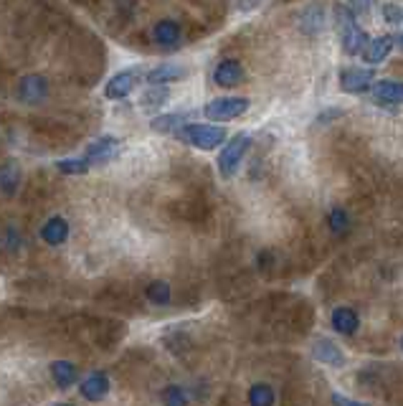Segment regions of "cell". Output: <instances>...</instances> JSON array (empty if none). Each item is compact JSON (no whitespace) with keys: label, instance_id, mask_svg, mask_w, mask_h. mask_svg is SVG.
<instances>
[{"label":"cell","instance_id":"1","mask_svg":"<svg viewBox=\"0 0 403 406\" xmlns=\"http://www.w3.org/2000/svg\"><path fill=\"white\" fill-rule=\"evenodd\" d=\"M335 26H337V33H340V41H343V51L355 56L366 49L368 44V33L360 28L355 18H352V10L343 3H337L335 6Z\"/></svg>","mask_w":403,"mask_h":406},{"label":"cell","instance_id":"2","mask_svg":"<svg viewBox=\"0 0 403 406\" xmlns=\"http://www.w3.org/2000/svg\"><path fill=\"white\" fill-rule=\"evenodd\" d=\"M178 140H183L185 145H193L198 150H216L218 145H223L226 140V130L223 127H213V125H183L175 133Z\"/></svg>","mask_w":403,"mask_h":406},{"label":"cell","instance_id":"3","mask_svg":"<svg viewBox=\"0 0 403 406\" xmlns=\"http://www.w3.org/2000/svg\"><path fill=\"white\" fill-rule=\"evenodd\" d=\"M249 145H251L249 135H236V137H231L228 145H223V150H221V155H218V173L223 178L236 176V170H239V165H241Z\"/></svg>","mask_w":403,"mask_h":406},{"label":"cell","instance_id":"4","mask_svg":"<svg viewBox=\"0 0 403 406\" xmlns=\"http://www.w3.org/2000/svg\"><path fill=\"white\" fill-rule=\"evenodd\" d=\"M246 110H249L246 96H221V99H213V102L205 104L203 115L211 122H228V119L241 117Z\"/></svg>","mask_w":403,"mask_h":406},{"label":"cell","instance_id":"5","mask_svg":"<svg viewBox=\"0 0 403 406\" xmlns=\"http://www.w3.org/2000/svg\"><path fill=\"white\" fill-rule=\"evenodd\" d=\"M119 150V140L117 137H112V135H104L94 145H89L87 155H84V162H87L89 168H96V165H104V162H110L112 158L117 155Z\"/></svg>","mask_w":403,"mask_h":406},{"label":"cell","instance_id":"6","mask_svg":"<svg viewBox=\"0 0 403 406\" xmlns=\"http://www.w3.org/2000/svg\"><path fill=\"white\" fill-rule=\"evenodd\" d=\"M373 79L375 76L370 69H345V71H340V87H343V92H350V94L370 89Z\"/></svg>","mask_w":403,"mask_h":406},{"label":"cell","instance_id":"7","mask_svg":"<svg viewBox=\"0 0 403 406\" xmlns=\"http://www.w3.org/2000/svg\"><path fill=\"white\" fill-rule=\"evenodd\" d=\"M137 81H139L137 71H119V74H114L107 81L104 96H107V99H125V96L132 94V89Z\"/></svg>","mask_w":403,"mask_h":406},{"label":"cell","instance_id":"8","mask_svg":"<svg viewBox=\"0 0 403 406\" xmlns=\"http://www.w3.org/2000/svg\"><path fill=\"white\" fill-rule=\"evenodd\" d=\"M46 94H49V81L44 79V76H26V79H21V84H18V96H21L23 102L28 104H36L41 102V99H46Z\"/></svg>","mask_w":403,"mask_h":406},{"label":"cell","instance_id":"9","mask_svg":"<svg viewBox=\"0 0 403 406\" xmlns=\"http://www.w3.org/2000/svg\"><path fill=\"white\" fill-rule=\"evenodd\" d=\"M241 79H243V67L234 59L221 61L218 67H216V71H213V81H216L218 87H226V89L241 84Z\"/></svg>","mask_w":403,"mask_h":406},{"label":"cell","instance_id":"10","mask_svg":"<svg viewBox=\"0 0 403 406\" xmlns=\"http://www.w3.org/2000/svg\"><path fill=\"white\" fill-rule=\"evenodd\" d=\"M79 391L87 401H99L102 396H107V391H110V378L104 376L102 371H96V373H92V376H87L81 381Z\"/></svg>","mask_w":403,"mask_h":406},{"label":"cell","instance_id":"11","mask_svg":"<svg viewBox=\"0 0 403 406\" xmlns=\"http://www.w3.org/2000/svg\"><path fill=\"white\" fill-rule=\"evenodd\" d=\"M312 353H315V358L320 363H325V366H335V369H340V366H345V355L343 350L332 343V340L327 338H320L315 343V348H312Z\"/></svg>","mask_w":403,"mask_h":406},{"label":"cell","instance_id":"12","mask_svg":"<svg viewBox=\"0 0 403 406\" xmlns=\"http://www.w3.org/2000/svg\"><path fill=\"white\" fill-rule=\"evenodd\" d=\"M41 239H44L49 246H59L69 239V223L67 219H61V216H53L49 221L41 226Z\"/></svg>","mask_w":403,"mask_h":406},{"label":"cell","instance_id":"13","mask_svg":"<svg viewBox=\"0 0 403 406\" xmlns=\"http://www.w3.org/2000/svg\"><path fill=\"white\" fill-rule=\"evenodd\" d=\"M153 38L160 46H165V49H173V46H178V41H180V26H178L175 21L165 18V21H160L153 28Z\"/></svg>","mask_w":403,"mask_h":406},{"label":"cell","instance_id":"14","mask_svg":"<svg viewBox=\"0 0 403 406\" xmlns=\"http://www.w3.org/2000/svg\"><path fill=\"white\" fill-rule=\"evenodd\" d=\"M332 328H335L337 332H343V335H355L360 328V318L355 315V310H350V307H337V310L332 312Z\"/></svg>","mask_w":403,"mask_h":406},{"label":"cell","instance_id":"15","mask_svg":"<svg viewBox=\"0 0 403 406\" xmlns=\"http://www.w3.org/2000/svg\"><path fill=\"white\" fill-rule=\"evenodd\" d=\"M188 74L183 67H175V64H162V67L147 71V84H168V81H178Z\"/></svg>","mask_w":403,"mask_h":406},{"label":"cell","instance_id":"16","mask_svg":"<svg viewBox=\"0 0 403 406\" xmlns=\"http://www.w3.org/2000/svg\"><path fill=\"white\" fill-rule=\"evenodd\" d=\"M373 94L378 102H403V81H378L373 84Z\"/></svg>","mask_w":403,"mask_h":406},{"label":"cell","instance_id":"17","mask_svg":"<svg viewBox=\"0 0 403 406\" xmlns=\"http://www.w3.org/2000/svg\"><path fill=\"white\" fill-rule=\"evenodd\" d=\"M391 49H393V38H391V36L375 38V41L366 44V49H363V56H366L368 64H381V61L391 53Z\"/></svg>","mask_w":403,"mask_h":406},{"label":"cell","instance_id":"18","mask_svg":"<svg viewBox=\"0 0 403 406\" xmlns=\"http://www.w3.org/2000/svg\"><path fill=\"white\" fill-rule=\"evenodd\" d=\"M51 376H53V384L59 386V389H69V386H74V381L79 376V371H76V366L69 361H53Z\"/></svg>","mask_w":403,"mask_h":406},{"label":"cell","instance_id":"19","mask_svg":"<svg viewBox=\"0 0 403 406\" xmlns=\"http://www.w3.org/2000/svg\"><path fill=\"white\" fill-rule=\"evenodd\" d=\"M18 183H21V168L15 160H8L3 168H0V191L6 196H13L18 191Z\"/></svg>","mask_w":403,"mask_h":406},{"label":"cell","instance_id":"20","mask_svg":"<svg viewBox=\"0 0 403 406\" xmlns=\"http://www.w3.org/2000/svg\"><path fill=\"white\" fill-rule=\"evenodd\" d=\"M168 99H170L168 87H162V84H150V89H147L145 94H142V99H139V104H142L145 110H155V107H162Z\"/></svg>","mask_w":403,"mask_h":406},{"label":"cell","instance_id":"21","mask_svg":"<svg viewBox=\"0 0 403 406\" xmlns=\"http://www.w3.org/2000/svg\"><path fill=\"white\" fill-rule=\"evenodd\" d=\"M185 122H188V115H183V112H175V115H162V117L153 119V130L155 133H178Z\"/></svg>","mask_w":403,"mask_h":406},{"label":"cell","instance_id":"22","mask_svg":"<svg viewBox=\"0 0 403 406\" xmlns=\"http://www.w3.org/2000/svg\"><path fill=\"white\" fill-rule=\"evenodd\" d=\"M170 297H173V289H170L168 282H150L147 285V300L153 305H168L170 303Z\"/></svg>","mask_w":403,"mask_h":406},{"label":"cell","instance_id":"23","mask_svg":"<svg viewBox=\"0 0 403 406\" xmlns=\"http://www.w3.org/2000/svg\"><path fill=\"white\" fill-rule=\"evenodd\" d=\"M325 23V13L320 6H312L305 10V15H302V31H307V33H317V31L323 28Z\"/></svg>","mask_w":403,"mask_h":406},{"label":"cell","instance_id":"24","mask_svg":"<svg viewBox=\"0 0 403 406\" xmlns=\"http://www.w3.org/2000/svg\"><path fill=\"white\" fill-rule=\"evenodd\" d=\"M249 404H254V406H271L274 404V391H271V386H266V384L251 386Z\"/></svg>","mask_w":403,"mask_h":406},{"label":"cell","instance_id":"25","mask_svg":"<svg viewBox=\"0 0 403 406\" xmlns=\"http://www.w3.org/2000/svg\"><path fill=\"white\" fill-rule=\"evenodd\" d=\"M348 223H350V219H348V214H345L343 208H335V211L330 214L332 234H345V231H348Z\"/></svg>","mask_w":403,"mask_h":406},{"label":"cell","instance_id":"26","mask_svg":"<svg viewBox=\"0 0 403 406\" xmlns=\"http://www.w3.org/2000/svg\"><path fill=\"white\" fill-rule=\"evenodd\" d=\"M162 399L168 401V404H188V396H185L178 386H168V389L162 391Z\"/></svg>","mask_w":403,"mask_h":406},{"label":"cell","instance_id":"27","mask_svg":"<svg viewBox=\"0 0 403 406\" xmlns=\"http://www.w3.org/2000/svg\"><path fill=\"white\" fill-rule=\"evenodd\" d=\"M348 8H350L352 13L366 15L370 10V0H348Z\"/></svg>","mask_w":403,"mask_h":406},{"label":"cell","instance_id":"28","mask_svg":"<svg viewBox=\"0 0 403 406\" xmlns=\"http://www.w3.org/2000/svg\"><path fill=\"white\" fill-rule=\"evenodd\" d=\"M383 15H386V18H388L391 23H398V21H401L403 13L398 10L396 6H386V8H383Z\"/></svg>","mask_w":403,"mask_h":406},{"label":"cell","instance_id":"29","mask_svg":"<svg viewBox=\"0 0 403 406\" xmlns=\"http://www.w3.org/2000/svg\"><path fill=\"white\" fill-rule=\"evenodd\" d=\"M335 117H343V112H340V110L325 112V115H320V117H317V122H330V119H335Z\"/></svg>","mask_w":403,"mask_h":406},{"label":"cell","instance_id":"30","mask_svg":"<svg viewBox=\"0 0 403 406\" xmlns=\"http://www.w3.org/2000/svg\"><path fill=\"white\" fill-rule=\"evenodd\" d=\"M332 401H335V404H348V406H352V404H358V401H352V399H348V396H340V394H335V396H332Z\"/></svg>","mask_w":403,"mask_h":406},{"label":"cell","instance_id":"31","mask_svg":"<svg viewBox=\"0 0 403 406\" xmlns=\"http://www.w3.org/2000/svg\"><path fill=\"white\" fill-rule=\"evenodd\" d=\"M401 346H403V340H401Z\"/></svg>","mask_w":403,"mask_h":406},{"label":"cell","instance_id":"32","mask_svg":"<svg viewBox=\"0 0 403 406\" xmlns=\"http://www.w3.org/2000/svg\"><path fill=\"white\" fill-rule=\"evenodd\" d=\"M401 41H403V38H401Z\"/></svg>","mask_w":403,"mask_h":406}]
</instances>
